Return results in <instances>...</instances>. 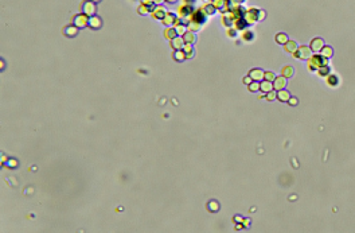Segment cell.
Here are the masks:
<instances>
[{
    "label": "cell",
    "instance_id": "obj_18",
    "mask_svg": "<svg viewBox=\"0 0 355 233\" xmlns=\"http://www.w3.org/2000/svg\"><path fill=\"white\" fill-rule=\"evenodd\" d=\"M250 78H252V77H246V78L243 80V82H245V84H249V82H250Z\"/></svg>",
    "mask_w": 355,
    "mask_h": 233
},
{
    "label": "cell",
    "instance_id": "obj_2",
    "mask_svg": "<svg viewBox=\"0 0 355 233\" xmlns=\"http://www.w3.org/2000/svg\"><path fill=\"white\" fill-rule=\"evenodd\" d=\"M324 47V41L321 38H315L311 42V50L312 51H321V48Z\"/></svg>",
    "mask_w": 355,
    "mask_h": 233
},
{
    "label": "cell",
    "instance_id": "obj_7",
    "mask_svg": "<svg viewBox=\"0 0 355 233\" xmlns=\"http://www.w3.org/2000/svg\"><path fill=\"white\" fill-rule=\"evenodd\" d=\"M285 86V78H275V88L276 89H282Z\"/></svg>",
    "mask_w": 355,
    "mask_h": 233
},
{
    "label": "cell",
    "instance_id": "obj_1",
    "mask_svg": "<svg viewBox=\"0 0 355 233\" xmlns=\"http://www.w3.org/2000/svg\"><path fill=\"white\" fill-rule=\"evenodd\" d=\"M328 58H325L323 56H314L311 58V61H309V65H311V69H316V67H321V66H325V65H328Z\"/></svg>",
    "mask_w": 355,
    "mask_h": 233
},
{
    "label": "cell",
    "instance_id": "obj_5",
    "mask_svg": "<svg viewBox=\"0 0 355 233\" xmlns=\"http://www.w3.org/2000/svg\"><path fill=\"white\" fill-rule=\"evenodd\" d=\"M327 84L331 86H336L338 84H339V80H338V77L335 76V74H328L327 76Z\"/></svg>",
    "mask_w": 355,
    "mask_h": 233
},
{
    "label": "cell",
    "instance_id": "obj_9",
    "mask_svg": "<svg viewBox=\"0 0 355 233\" xmlns=\"http://www.w3.org/2000/svg\"><path fill=\"white\" fill-rule=\"evenodd\" d=\"M296 43L295 42H286L285 43V51H288V53H293V51L296 50Z\"/></svg>",
    "mask_w": 355,
    "mask_h": 233
},
{
    "label": "cell",
    "instance_id": "obj_16",
    "mask_svg": "<svg viewBox=\"0 0 355 233\" xmlns=\"http://www.w3.org/2000/svg\"><path fill=\"white\" fill-rule=\"evenodd\" d=\"M275 96H276L275 93H273V92H270L269 95H268V99H269V100H273V99H275Z\"/></svg>",
    "mask_w": 355,
    "mask_h": 233
},
{
    "label": "cell",
    "instance_id": "obj_13",
    "mask_svg": "<svg viewBox=\"0 0 355 233\" xmlns=\"http://www.w3.org/2000/svg\"><path fill=\"white\" fill-rule=\"evenodd\" d=\"M292 73H293L292 67H284V69H282V76H285V77H289Z\"/></svg>",
    "mask_w": 355,
    "mask_h": 233
},
{
    "label": "cell",
    "instance_id": "obj_17",
    "mask_svg": "<svg viewBox=\"0 0 355 233\" xmlns=\"http://www.w3.org/2000/svg\"><path fill=\"white\" fill-rule=\"evenodd\" d=\"M243 38H245V39H247V38H249V39H252L253 35L252 34H245V35H243Z\"/></svg>",
    "mask_w": 355,
    "mask_h": 233
},
{
    "label": "cell",
    "instance_id": "obj_8",
    "mask_svg": "<svg viewBox=\"0 0 355 233\" xmlns=\"http://www.w3.org/2000/svg\"><path fill=\"white\" fill-rule=\"evenodd\" d=\"M260 89H261L262 92H270V90H272V84H270V81L262 82L261 85H260Z\"/></svg>",
    "mask_w": 355,
    "mask_h": 233
},
{
    "label": "cell",
    "instance_id": "obj_4",
    "mask_svg": "<svg viewBox=\"0 0 355 233\" xmlns=\"http://www.w3.org/2000/svg\"><path fill=\"white\" fill-rule=\"evenodd\" d=\"M297 57H299V58H303V59H307V58L311 57V48L303 46V47L300 48V54H299Z\"/></svg>",
    "mask_w": 355,
    "mask_h": 233
},
{
    "label": "cell",
    "instance_id": "obj_6",
    "mask_svg": "<svg viewBox=\"0 0 355 233\" xmlns=\"http://www.w3.org/2000/svg\"><path fill=\"white\" fill-rule=\"evenodd\" d=\"M332 54H334V50H332V47L324 46L323 48H321V56H323V57L330 58V57H332Z\"/></svg>",
    "mask_w": 355,
    "mask_h": 233
},
{
    "label": "cell",
    "instance_id": "obj_10",
    "mask_svg": "<svg viewBox=\"0 0 355 233\" xmlns=\"http://www.w3.org/2000/svg\"><path fill=\"white\" fill-rule=\"evenodd\" d=\"M318 73H319V76H320V77H325V76H328V74H330V67H328L327 65H325V66H321L320 69H319V72H318Z\"/></svg>",
    "mask_w": 355,
    "mask_h": 233
},
{
    "label": "cell",
    "instance_id": "obj_3",
    "mask_svg": "<svg viewBox=\"0 0 355 233\" xmlns=\"http://www.w3.org/2000/svg\"><path fill=\"white\" fill-rule=\"evenodd\" d=\"M264 76H265V73L262 72V70H260V69H253L252 72H250V77H252L253 80H262L264 78Z\"/></svg>",
    "mask_w": 355,
    "mask_h": 233
},
{
    "label": "cell",
    "instance_id": "obj_12",
    "mask_svg": "<svg viewBox=\"0 0 355 233\" xmlns=\"http://www.w3.org/2000/svg\"><path fill=\"white\" fill-rule=\"evenodd\" d=\"M279 99L281 100V101H286V100L289 99V93L285 92V90H280L279 92Z\"/></svg>",
    "mask_w": 355,
    "mask_h": 233
},
{
    "label": "cell",
    "instance_id": "obj_15",
    "mask_svg": "<svg viewBox=\"0 0 355 233\" xmlns=\"http://www.w3.org/2000/svg\"><path fill=\"white\" fill-rule=\"evenodd\" d=\"M258 88H260V84H252L250 85V90H253V92H256V90H258Z\"/></svg>",
    "mask_w": 355,
    "mask_h": 233
},
{
    "label": "cell",
    "instance_id": "obj_14",
    "mask_svg": "<svg viewBox=\"0 0 355 233\" xmlns=\"http://www.w3.org/2000/svg\"><path fill=\"white\" fill-rule=\"evenodd\" d=\"M264 78H265L266 81H273V80H275V74L266 72V73H265V76H264Z\"/></svg>",
    "mask_w": 355,
    "mask_h": 233
},
{
    "label": "cell",
    "instance_id": "obj_11",
    "mask_svg": "<svg viewBox=\"0 0 355 233\" xmlns=\"http://www.w3.org/2000/svg\"><path fill=\"white\" fill-rule=\"evenodd\" d=\"M276 41H277L279 43H284L285 45L286 42H288V37H286L285 34H279L277 37H276Z\"/></svg>",
    "mask_w": 355,
    "mask_h": 233
}]
</instances>
